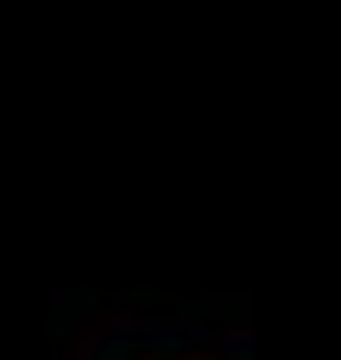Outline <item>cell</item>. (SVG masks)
Wrapping results in <instances>:
<instances>
[{
    "instance_id": "cell-1",
    "label": "cell",
    "mask_w": 341,
    "mask_h": 360,
    "mask_svg": "<svg viewBox=\"0 0 341 360\" xmlns=\"http://www.w3.org/2000/svg\"><path fill=\"white\" fill-rule=\"evenodd\" d=\"M133 360H221V354H202V348H146Z\"/></svg>"
}]
</instances>
